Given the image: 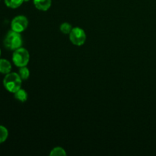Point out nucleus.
<instances>
[{"instance_id":"obj_7","label":"nucleus","mask_w":156,"mask_h":156,"mask_svg":"<svg viewBox=\"0 0 156 156\" xmlns=\"http://www.w3.org/2000/svg\"><path fill=\"white\" fill-rule=\"evenodd\" d=\"M11 70H12L11 62L5 59H0V73L6 75L11 73Z\"/></svg>"},{"instance_id":"obj_4","label":"nucleus","mask_w":156,"mask_h":156,"mask_svg":"<svg viewBox=\"0 0 156 156\" xmlns=\"http://www.w3.org/2000/svg\"><path fill=\"white\" fill-rule=\"evenodd\" d=\"M69 40L74 45L82 46L86 41V34L81 27H73L69 33Z\"/></svg>"},{"instance_id":"obj_13","label":"nucleus","mask_w":156,"mask_h":156,"mask_svg":"<svg viewBox=\"0 0 156 156\" xmlns=\"http://www.w3.org/2000/svg\"><path fill=\"white\" fill-rule=\"evenodd\" d=\"M9 136V131L5 126H0V143H2L7 140Z\"/></svg>"},{"instance_id":"obj_11","label":"nucleus","mask_w":156,"mask_h":156,"mask_svg":"<svg viewBox=\"0 0 156 156\" xmlns=\"http://www.w3.org/2000/svg\"><path fill=\"white\" fill-rule=\"evenodd\" d=\"M50 156H65L66 155V152L64 150V149H62V147H59V146H57V147L53 148L51 150L50 153Z\"/></svg>"},{"instance_id":"obj_14","label":"nucleus","mask_w":156,"mask_h":156,"mask_svg":"<svg viewBox=\"0 0 156 156\" xmlns=\"http://www.w3.org/2000/svg\"><path fill=\"white\" fill-rule=\"evenodd\" d=\"M0 56H1V50H0Z\"/></svg>"},{"instance_id":"obj_3","label":"nucleus","mask_w":156,"mask_h":156,"mask_svg":"<svg viewBox=\"0 0 156 156\" xmlns=\"http://www.w3.org/2000/svg\"><path fill=\"white\" fill-rule=\"evenodd\" d=\"M29 60H30V54L25 48L20 47L14 50L12 54V61L17 67L20 68V67L27 66Z\"/></svg>"},{"instance_id":"obj_8","label":"nucleus","mask_w":156,"mask_h":156,"mask_svg":"<svg viewBox=\"0 0 156 156\" xmlns=\"http://www.w3.org/2000/svg\"><path fill=\"white\" fill-rule=\"evenodd\" d=\"M15 98L21 102H25L27 100V93L24 89L20 88L18 91L15 93Z\"/></svg>"},{"instance_id":"obj_6","label":"nucleus","mask_w":156,"mask_h":156,"mask_svg":"<svg viewBox=\"0 0 156 156\" xmlns=\"http://www.w3.org/2000/svg\"><path fill=\"white\" fill-rule=\"evenodd\" d=\"M52 0H34V5L35 8L40 11L46 12L50 8Z\"/></svg>"},{"instance_id":"obj_10","label":"nucleus","mask_w":156,"mask_h":156,"mask_svg":"<svg viewBox=\"0 0 156 156\" xmlns=\"http://www.w3.org/2000/svg\"><path fill=\"white\" fill-rule=\"evenodd\" d=\"M18 75H19L22 80H27V79H28L29 76H30V70L27 66L20 67Z\"/></svg>"},{"instance_id":"obj_1","label":"nucleus","mask_w":156,"mask_h":156,"mask_svg":"<svg viewBox=\"0 0 156 156\" xmlns=\"http://www.w3.org/2000/svg\"><path fill=\"white\" fill-rule=\"evenodd\" d=\"M22 81L18 73H9L5 75L3 79V85L8 91L15 94L21 88Z\"/></svg>"},{"instance_id":"obj_9","label":"nucleus","mask_w":156,"mask_h":156,"mask_svg":"<svg viewBox=\"0 0 156 156\" xmlns=\"http://www.w3.org/2000/svg\"><path fill=\"white\" fill-rule=\"evenodd\" d=\"M24 2V0H5L6 5L11 9H17L20 7Z\"/></svg>"},{"instance_id":"obj_12","label":"nucleus","mask_w":156,"mask_h":156,"mask_svg":"<svg viewBox=\"0 0 156 156\" xmlns=\"http://www.w3.org/2000/svg\"><path fill=\"white\" fill-rule=\"evenodd\" d=\"M73 28V26L68 22H63L62 24H61L60 27H59L61 32L62 34H69V33L71 32Z\"/></svg>"},{"instance_id":"obj_2","label":"nucleus","mask_w":156,"mask_h":156,"mask_svg":"<svg viewBox=\"0 0 156 156\" xmlns=\"http://www.w3.org/2000/svg\"><path fill=\"white\" fill-rule=\"evenodd\" d=\"M22 44V37L20 33L12 30L8 32L4 39V46L10 50H15L20 48Z\"/></svg>"},{"instance_id":"obj_5","label":"nucleus","mask_w":156,"mask_h":156,"mask_svg":"<svg viewBox=\"0 0 156 156\" xmlns=\"http://www.w3.org/2000/svg\"><path fill=\"white\" fill-rule=\"evenodd\" d=\"M28 26V20L24 15H18L14 18L11 22V27L14 31L21 33L27 29Z\"/></svg>"}]
</instances>
